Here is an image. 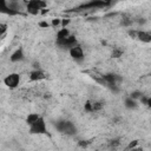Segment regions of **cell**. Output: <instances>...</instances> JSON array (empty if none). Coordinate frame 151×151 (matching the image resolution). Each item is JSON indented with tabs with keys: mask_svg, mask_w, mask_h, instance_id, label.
Listing matches in <instances>:
<instances>
[{
	"mask_svg": "<svg viewBox=\"0 0 151 151\" xmlns=\"http://www.w3.org/2000/svg\"><path fill=\"white\" fill-rule=\"evenodd\" d=\"M105 1H106V2H109V4H111V1H112V0H105Z\"/></svg>",
	"mask_w": 151,
	"mask_h": 151,
	"instance_id": "484cf974",
	"label": "cell"
},
{
	"mask_svg": "<svg viewBox=\"0 0 151 151\" xmlns=\"http://www.w3.org/2000/svg\"><path fill=\"white\" fill-rule=\"evenodd\" d=\"M68 51H70V55H71V58L73 60L78 61V63H80V61L84 60V51H83V47L80 45L77 44L76 46L71 47Z\"/></svg>",
	"mask_w": 151,
	"mask_h": 151,
	"instance_id": "52a82bcc",
	"label": "cell"
},
{
	"mask_svg": "<svg viewBox=\"0 0 151 151\" xmlns=\"http://www.w3.org/2000/svg\"><path fill=\"white\" fill-rule=\"evenodd\" d=\"M110 145L113 146V147L118 146V145H119V139H112V140L110 142Z\"/></svg>",
	"mask_w": 151,
	"mask_h": 151,
	"instance_id": "44dd1931",
	"label": "cell"
},
{
	"mask_svg": "<svg viewBox=\"0 0 151 151\" xmlns=\"http://www.w3.org/2000/svg\"><path fill=\"white\" fill-rule=\"evenodd\" d=\"M124 104H125V107L126 109H130V110H134V109H137L138 107V104H137V100L136 99H133L132 97H127V98H125V101H124Z\"/></svg>",
	"mask_w": 151,
	"mask_h": 151,
	"instance_id": "8fae6325",
	"label": "cell"
},
{
	"mask_svg": "<svg viewBox=\"0 0 151 151\" xmlns=\"http://www.w3.org/2000/svg\"><path fill=\"white\" fill-rule=\"evenodd\" d=\"M77 44H78V42H77L76 37L72 35V34H70L68 37H66V38H64V39L57 40V45H58V46H60V47H63V48H67V50H70L71 47L76 46Z\"/></svg>",
	"mask_w": 151,
	"mask_h": 151,
	"instance_id": "5b68a950",
	"label": "cell"
},
{
	"mask_svg": "<svg viewBox=\"0 0 151 151\" xmlns=\"http://www.w3.org/2000/svg\"><path fill=\"white\" fill-rule=\"evenodd\" d=\"M138 145V142L137 140H133V142H130L129 145L126 146V150H131V149H134L136 146Z\"/></svg>",
	"mask_w": 151,
	"mask_h": 151,
	"instance_id": "d6986e66",
	"label": "cell"
},
{
	"mask_svg": "<svg viewBox=\"0 0 151 151\" xmlns=\"http://www.w3.org/2000/svg\"><path fill=\"white\" fill-rule=\"evenodd\" d=\"M61 25V19H53L52 20V26H59Z\"/></svg>",
	"mask_w": 151,
	"mask_h": 151,
	"instance_id": "ffe728a7",
	"label": "cell"
},
{
	"mask_svg": "<svg viewBox=\"0 0 151 151\" xmlns=\"http://www.w3.org/2000/svg\"><path fill=\"white\" fill-rule=\"evenodd\" d=\"M137 39L142 42L149 44L151 42V33L146 31H137Z\"/></svg>",
	"mask_w": 151,
	"mask_h": 151,
	"instance_id": "30bf717a",
	"label": "cell"
},
{
	"mask_svg": "<svg viewBox=\"0 0 151 151\" xmlns=\"http://www.w3.org/2000/svg\"><path fill=\"white\" fill-rule=\"evenodd\" d=\"M110 4L106 2L105 0H92L87 4H84L81 6H79L77 8V11H81V9H88V8H101V7H106Z\"/></svg>",
	"mask_w": 151,
	"mask_h": 151,
	"instance_id": "277c9868",
	"label": "cell"
},
{
	"mask_svg": "<svg viewBox=\"0 0 151 151\" xmlns=\"http://www.w3.org/2000/svg\"><path fill=\"white\" fill-rule=\"evenodd\" d=\"M46 78V74L40 68H34L31 73H29V80L31 81H39V80H42Z\"/></svg>",
	"mask_w": 151,
	"mask_h": 151,
	"instance_id": "ba28073f",
	"label": "cell"
},
{
	"mask_svg": "<svg viewBox=\"0 0 151 151\" xmlns=\"http://www.w3.org/2000/svg\"><path fill=\"white\" fill-rule=\"evenodd\" d=\"M85 111L93 112V104H92V101H86L85 103Z\"/></svg>",
	"mask_w": 151,
	"mask_h": 151,
	"instance_id": "e0dca14e",
	"label": "cell"
},
{
	"mask_svg": "<svg viewBox=\"0 0 151 151\" xmlns=\"http://www.w3.org/2000/svg\"><path fill=\"white\" fill-rule=\"evenodd\" d=\"M33 67L34 68H39V63H33Z\"/></svg>",
	"mask_w": 151,
	"mask_h": 151,
	"instance_id": "d4e9b609",
	"label": "cell"
},
{
	"mask_svg": "<svg viewBox=\"0 0 151 151\" xmlns=\"http://www.w3.org/2000/svg\"><path fill=\"white\" fill-rule=\"evenodd\" d=\"M143 96H144V94H143L142 92H139V91H133V92L130 94V97H132V98L136 99V100H137V99H140Z\"/></svg>",
	"mask_w": 151,
	"mask_h": 151,
	"instance_id": "9a60e30c",
	"label": "cell"
},
{
	"mask_svg": "<svg viewBox=\"0 0 151 151\" xmlns=\"http://www.w3.org/2000/svg\"><path fill=\"white\" fill-rule=\"evenodd\" d=\"M29 132L32 134H47V127L45 119L40 116L38 120H35L33 124L29 125Z\"/></svg>",
	"mask_w": 151,
	"mask_h": 151,
	"instance_id": "7a4b0ae2",
	"label": "cell"
},
{
	"mask_svg": "<svg viewBox=\"0 0 151 151\" xmlns=\"http://www.w3.org/2000/svg\"><path fill=\"white\" fill-rule=\"evenodd\" d=\"M92 104H93V111H99L103 107V103L100 101H92Z\"/></svg>",
	"mask_w": 151,
	"mask_h": 151,
	"instance_id": "2e32d148",
	"label": "cell"
},
{
	"mask_svg": "<svg viewBox=\"0 0 151 151\" xmlns=\"http://www.w3.org/2000/svg\"><path fill=\"white\" fill-rule=\"evenodd\" d=\"M6 29H7V25L6 24H0V34H1V37L5 35Z\"/></svg>",
	"mask_w": 151,
	"mask_h": 151,
	"instance_id": "ac0fdd59",
	"label": "cell"
},
{
	"mask_svg": "<svg viewBox=\"0 0 151 151\" xmlns=\"http://www.w3.org/2000/svg\"><path fill=\"white\" fill-rule=\"evenodd\" d=\"M71 33H70V31L66 28V27H63L61 29H59L58 31V33H57V40H60V39H64V38H66V37H68Z\"/></svg>",
	"mask_w": 151,
	"mask_h": 151,
	"instance_id": "7c38bea8",
	"label": "cell"
},
{
	"mask_svg": "<svg viewBox=\"0 0 151 151\" xmlns=\"http://www.w3.org/2000/svg\"><path fill=\"white\" fill-rule=\"evenodd\" d=\"M55 127L59 132L67 134V136H73L77 133V127L76 125L70 122V120H58L55 123Z\"/></svg>",
	"mask_w": 151,
	"mask_h": 151,
	"instance_id": "6da1fadb",
	"label": "cell"
},
{
	"mask_svg": "<svg viewBox=\"0 0 151 151\" xmlns=\"http://www.w3.org/2000/svg\"><path fill=\"white\" fill-rule=\"evenodd\" d=\"M20 83V76L18 73H9L5 79H4V84L9 87V88H15L18 87Z\"/></svg>",
	"mask_w": 151,
	"mask_h": 151,
	"instance_id": "8992f818",
	"label": "cell"
},
{
	"mask_svg": "<svg viewBox=\"0 0 151 151\" xmlns=\"http://www.w3.org/2000/svg\"><path fill=\"white\" fill-rule=\"evenodd\" d=\"M24 58H25V54H24V50H22L21 47L17 48V50H15V51H14V52L11 54V57H9L11 61H13V63L21 61Z\"/></svg>",
	"mask_w": 151,
	"mask_h": 151,
	"instance_id": "9c48e42d",
	"label": "cell"
},
{
	"mask_svg": "<svg viewBox=\"0 0 151 151\" xmlns=\"http://www.w3.org/2000/svg\"><path fill=\"white\" fill-rule=\"evenodd\" d=\"M46 8V2L44 0H29L27 6H26V9L29 14H38L40 12V9H44Z\"/></svg>",
	"mask_w": 151,
	"mask_h": 151,
	"instance_id": "3957f363",
	"label": "cell"
},
{
	"mask_svg": "<svg viewBox=\"0 0 151 151\" xmlns=\"http://www.w3.org/2000/svg\"><path fill=\"white\" fill-rule=\"evenodd\" d=\"M122 54H123V51H122V50L114 48V50L112 51V53H111V57H112V58H119V57H122Z\"/></svg>",
	"mask_w": 151,
	"mask_h": 151,
	"instance_id": "5bb4252c",
	"label": "cell"
},
{
	"mask_svg": "<svg viewBox=\"0 0 151 151\" xmlns=\"http://www.w3.org/2000/svg\"><path fill=\"white\" fill-rule=\"evenodd\" d=\"M146 105H147L149 107H151V97H147V103H146Z\"/></svg>",
	"mask_w": 151,
	"mask_h": 151,
	"instance_id": "cb8c5ba5",
	"label": "cell"
},
{
	"mask_svg": "<svg viewBox=\"0 0 151 151\" xmlns=\"http://www.w3.org/2000/svg\"><path fill=\"white\" fill-rule=\"evenodd\" d=\"M129 35L131 37V38H133V39H137V31H129Z\"/></svg>",
	"mask_w": 151,
	"mask_h": 151,
	"instance_id": "7402d4cb",
	"label": "cell"
},
{
	"mask_svg": "<svg viewBox=\"0 0 151 151\" xmlns=\"http://www.w3.org/2000/svg\"><path fill=\"white\" fill-rule=\"evenodd\" d=\"M40 118V114L39 113H29L27 117H26V123L28 124V126L31 125V124H33L35 120H38Z\"/></svg>",
	"mask_w": 151,
	"mask_h": 151,
	"instance_id": "4fadbf2b",
	"label": "cell"
},
{
	"mask_svg": "<svg viewBox=\"0 0 151 151\" xmlns=\"http://www.w3.org/2000/svg\"><path fill=\"white\" fill-rule=\"evenodd\" d=\"M9 1H17V0H9Z\"/></svg>",
	"mask_w": 151,
	"mask_h": 151,
	"instance_id": "4316f807",
	"label": "cell"
},
{
	"mask_svg": "<svg viewBox=\"0 0 151 151\" xmlns=\"http://www.w3.org/2000/svg\"><path fill=\"white\" fill-rule=\"evenodd\" d=\"M39 26H40V27H45V28H47V27L50 26V24L46 22V21H40V22H39Z\"/></svg>",
	"mask_w": 151,
	"mask_h": 151,
	"instance_id": "603a6c76",
	"label": "cell"
}]
</instances>
